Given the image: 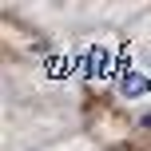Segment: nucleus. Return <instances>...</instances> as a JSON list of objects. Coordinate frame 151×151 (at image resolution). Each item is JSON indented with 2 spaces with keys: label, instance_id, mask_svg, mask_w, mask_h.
<instances>
[]
</instances>
